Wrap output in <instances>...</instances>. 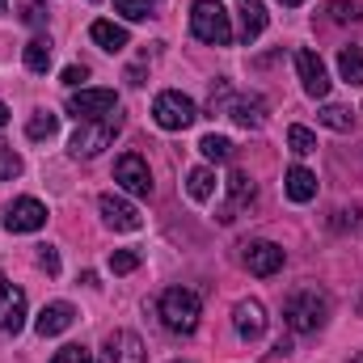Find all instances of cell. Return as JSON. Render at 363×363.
<instances>
[{"label":"cell","mask_w":363,"mask_h":363,"mask_svg":"<svg viewBox=\"0 0 363 363\" xmlns=\"http://www.w3.org/2000/svg\"><path fill=\"white\" fill-rule=\"evenodd\" d=\"M330 313H334V300H330V291H321V287H296L291 296H287V304H283V321H287V330L291 334H317L325 321H330Z\"/></svg>","instance_id":"6da1fadb"},{"label":"cell","mask_w":363,"mask_h":363,"mask_svg":"<svg viewBox=\"0 0 363 363\" xmlns=\"http://www.w3.org/2000/svg\"><path fill=\"white\" fill-rule=\"evenodd\" d=\"M157 317H161V325L169 334H194L199 330V317H203V300L190 287H169L157 300Z\"/></svg>","instance_id":"7a4b0ae2"},{"label":"cell","mask_w":363,"mask_h":363,"mask_svg":"<svg viewBox=\"0 0 363 363\" xmlns=\"http://www.w3.org/2000/svg\"><path fill=\"white\" fill-rule=\"evenodd\" d=\"M123 131V114L114 110V114H106V118H89V123H81L77 127V135H72V144H68V152L77 157V161H93L97 152H106L110 144H114V135Z\"/></svg>","instance_id":"3957f363"},{"label":"cell","mask_w":363,"mask_h":363,"mask_svg":"<svg viewBox=\"0 0 363 363\" xmlns=\"http://www.w3.org/2000/svg\"><path fill=\"white\" fill-rule=\"evenodd\" d=\"M190 34L207 47H228L233 43V21L220 0H194L190 9Z\"/></svg>","instance_id":"277c9868"},{"label":"cell","mask_w":363,"mask_h":363,"mask_svg":"<svg viewBox=\"0 0 363 363\" xmlns=\"http://www.w3.org/2000/svg\"><path fill=\"white\" fill-rule=\"evenodd\" d=\"M152 118H157V127L161 131H186L194 118H199V106L178 89H165L157 93V101H152Z\"/></svg>","instance_id":"5b68a950"},{"label":"cell","mask_w":363,"mask_h":363,"mask_svg":"<svg viewBox=\"0 0 363 363\" xmlns=\"http://www.w3.org/2000/svg\"><path fill=\"white\" fill-rule=\"evenodd\" d=\"M114 182H118L127 194H140V199L152 194V169H148V161H144L140 152H123V157L114 161Z\"/></svg>","instance_id":"8992f818"},{"label":"cell","mask_w":363,"mask_h":363,"mask_svg":"<svg viewBox=\"0 0 363 363\" xmlns=\"http://www.w3.org/2000/svg\"><path fill=\"white\" fill-rule=\"evenodd\" d=\"M118 110V93L114 89H77L68 97V114H77V123H89V118H106Z\"/></svg>","instance_id":"52a82bcc"},{"label":"cell","mask_w":363,"mask_h":363,"mask_svg":"<svg viewBox=\"0 0 363 363\" xmlns=\"http://www.w3.org/2000/svg\"><path fill=\"white\" fill-rule=\"evenodd\" d=\"M241 262H245V271H250V274L271 279V274L283 271L287 254H283V245H274V241H250V245H245V254H241Z\"/></svg>","instance_id":"ba28073f"},{"label":"cell","mask_w":363,"mask_h":363,"mask_svg":"<svg viewBox=\"0 0 363 363\" xmlns=\"http://www.w3.org/2000/svg\"><path fill=\"white\" fill-rule=\"evenodd\" d=\"M101 363H148V351H144L140 334L114 330V334H106V342H101Z\"/></svg>","instance_id":"9c48e42d"},{"label":"cell","mask_w":363,"mask_h":363,"mask_svg":"<svg viewBox=\"0 0 363 363\" xmlns=\"http://www.w3.org/2000/svg\"><path fill=\"white\" fill-rule=\"evenodd\" d=\"M97 211H101L106 228H114V233H135V228L144 224L140 207L127 203V199H118V194H101V199H97Z\"/></svg>","instance_id":"30bf717a"},{"label":"cell","mask_w":363,"mask_h":363,"mask_svg":"<svg viewBox=\"0 0 363 363\" xmlns=\"http://www.w3.org/2000/svg\"><path fill=\"white\" fill-rule=\"evenodd\" d=\"M47 224V207L38 199H13L4 207V228L9 233H38Z\"/></svg>","instance_id":"8fae6325"},{"label":"cell","mask_w":363,"mask_h":363,"mask_svg":"<svg viewBox=\"0 0 363 363\" xmlns=\"http://www.w3.org/2000/svg\"><path fill=\"white\" fill-rule=\"evenodd\" d=\"M0 330L4 334H21L26 330V291L13 287L9 279H0Z\"/></svg>","instance_id":"7c38bea8"},{"label":"cell","mask_w":363,"mask_h":363,"mask_svg":"<svg viewBox=\"0 0 363 363\" xmlns=\"http://www.w3.org/2000/svg\"><path fill=\"white\" fill-rule=\"evenodd\" d=\"M233 325H237V334H241L245 342H258V338L267 334V308H262V300H237Z\"/></svg>","instance_id":"4fadbf2b"},{"label":"cell","mask_w":363,"mask_h":363,"mask_svg":"<svg viewBox=\"0 0 363 363\" xmlns=\"http://www.w3.org/2000/svg\"><path fill=\"white\" fill-rule=\"evenodd\" d=\"M296 72H300V85H304L308 97H325L330 93V72H325L317 51H300L296 55Z\"/></svg>","instance_id":"5bb4252c"},{"label":"cell","mask_w":363,"mask_h":363,"mask_svg":"<svg viewBox=\"0 0 363 363\" xmlns=\"http://www.w3.org/2000/svg\"><path fill=\"white\" fill-rule=\"evenodd\" d=\"M224 114H228L237 127H245V131H258V127L267 123V101H262L258 93H250V97L241 93V97H233V101H228V110H224Z\"/></svg>","instance_id":"9a60e30c"},{"label":"cell","mask_w":363,"mask_h":363,"mask_svg":"<svg viewBox=\"0 0 363 363\" xmlns=\"http://www.w3.org/2000/svg\"><path fill=\"white\" fill-rule=\"evenodd\" d=\"M72 321H77V308H72L68 300H55V304H47V308L34 317V330H38V338H55V334H64Z\"/></svg>","instance_id":"2e32d148"},{"label":"cell","mask_w":363,"mask_h":363,"mask_svg":"<svg viewBox=\"0 0 363 363\" xmlns=\"http://www.w3.org/2000/svg\"><path fill=\"white\" fill-rule=\"evenodd\" d=\"M228 199H233V203L220 207V224H233V220H237L233 211L245 207V203H254V182H250L245 169H233V174H228Z\"/></svg>","instance_id":"e0dca14e"},{"label":"cell","mask_w":363,"mask_h":363,"mask_svg":"<svg viewBox=\"0 0 363 363\" xmlns=\"http://www.w3.org/2000/svg\"><path fill=\"white\" fill-rule=\"evenodd\" d=\"M237 13H241V43L250 47L267 30V4L262 0H237Z\"/></svg>","instance_id":"ac0fdd59"},{"label":"cell","mask_w":363,"mask_h":363,"mask_svg":"<svg viewBox=\"0 0 363 363\" xmlns=\"http://www.w3.org/2000/svg\"><path fill=\"white\" fill-rule=\"evenodd\" d=\"M283 190H287L291 203H308V199H317V174L304 169V165H291L287 178H283Z\"/></svg>","instance_id":"d6986e66"},{"label":"cell","mask_w":363,"mask_h":363,"mask_svg":"<svg viewBox=\"0 0 363 363\" xmlns=\"http://www.w3.org/2000/svg\"><path fill=\"white\" fill-rule=\"evenodd\" d=\"M89 38L101 47V51H110V55H114V51H123V47L131 43V38H127V30H123L118 21H106V17L89 26Z\"/></svg>","instance_id":"ffe728a7"},{"label":"cell","mask_w":363,"mask_h":363,"mask_svg":"<svg viewBox=\"0 0 363 363\" xmlns=\"http://www.w3.org/2000/svg\"><path fill=\"white\" fill-rule=\"evenodd\" d=\"M186 194H190L194 203H207V199L216 194V174H211L207 165L190 169V174H186Z\"/></svg>","instance_id":"44dd1931"},{"label":"cell","mask_w":363,"mask_h":363,"mask_svg":"<svg viewBox=\"0 0 363 363\" xmlns=\"http://www.w3.org/2000/svg\"><path fill=\"white\" fill-rule=\"evenodd\" d=\"M338 72H342V81L347 85H363V47H342L338 51Z\"/></svg>","instance_id":"7402d4cb"},{"label":"cell","mask_w":363,"mask_h":363,"mask_svg":"<svg viewBox=\"0 0 363 363\" xmlns=\"http://www.w3.org/2000/svg\"><path fill=\"white\" fill-rule=\"evenodd\" d=\"M21 60H26V68H30V72H47V68H51V38H43V34H38V38H30V43H26V51H21Z\"/></svg>","instance_id":"603a6c76"},{"label":"cell","mask_w":363,"mask_h":363,"mask_svg":"<svg viewBox=\"0 0 363 363\" xmlns=\"http://www.w3.org/2000/svg\"><path fill=\"white\" fill-rule=\"evenodd\" d=\"M55 131H60V114H51V110H34L30 123H26V135L30 140H51Z\"/></svg>","instance_id":"cb8c5ba5"},{"label":"cell","mask_w":363,"mask_h":363,"mask_svg":"<svg viewBox=\"0 0 363 363\" xmlns=\"http://www.w3.org/2000/svg\"><path fill=\"white\" fill-rule=\"evenodd\" d=\"M317 123L330 127V131H351V127H355V114H351L347 106H321V110H317Z\"/></svg>","instance_id":"d4e9b609"},{"label":"cell","mask_w":363,"mask_h":363,"mask_svg":"<svg viewBox=\"0 0 363 363\" xmlns=\"http://www.w3.org/2000/svg\"><path fill=\"white\" fill-rule=\"evenodd\" d=\"M199 152H203L207 161H216V165L233 161V144H228L224 135H203V140H199Z\"/></svg>","instance_id":"484cf974"},{"label":"cell","mask_w":363,"mask_h":363,"mask_svg":"<svg viewBox=\"0 0 363 363\" xmlns=\"http://www.w3.org/2000/svg\"><path fill=\"white\" fill-rule=\"evenodd\" d=\"M287 144H291V152H296V157L317 152V135H313L308 127H300V123H291V127H287Z\"/></svg>","instance_id":"4316f807"},{"label":"cell","mask_w":363,"mask_h":363,"mask_svg":"<svg viewBox=\"0 0 363 363\" xmlns=\"http://www.w3.org/2000/svg\"><path fill=\"white\" fill-rule=\"evenodd\" d=\"M325 13H330V21H338V26H342V21H359L363 4H359V0H330V4H325Z\"/></svg>","instance_id":"83f0119b"},{"label":"cell","mask_w":363,"mask_h":363,"mask_svg":"<svg viewBox=\"0 0 363 363\" xmlns=\"http://www.w3.org/2000/svg\"><path fill=\"white\" fill-rule=\"evenodd\" d=\"M114 13H123L127 21H144L152 13V0H114Z\"/></svg>","instance_id":"f1b7e54d"},{"label":"cell","mask_w":363,"mask_h":363,"mask_svg":"<svg viewBox=\"0 0 363 363\" xmlns=\"http://www.w3.org/2000/svg\"><path fill=\"white\" fill-rule=\"evenodd\" d=\"M17 174H21V157L9 144H0V182H13Z\"/></svg>","instance_id":"f546056e"},{"label":"cell","mask_w":363,"mask_h":363,"mask_svg":"<svg viewBox=\"0 0 363 363\" xmlns=\"http://www.w3.org/2000/svg\"><path fill=\"white\" fill-rule=\"evenodd\" d=\"M135 267H140V254L135 250H114L110 254V271L114 274H131Z\"/></svg>","instance_id":"4dcf8cb0"},{"label":"cell","mask_w":363,"mask_h":363,"mask_svg":"<svg viewBox=\"0 0 363 363\" xmlns=\"http://www.w3.org/2000/svg\"><path fill=\"white\" fill-rule=\"evenodd\" d=\"M51 363H93V355L85 351V347H64V351L51 355Z\"/></svg>","instance_id":"1f68e13d"},{"label":"cell","mask_w":363,"mask_h":363,"mask_svg":"<svg viewBox=\"0 0 363 363\" xmlns=\"http://www.w3.org/2000/svg\"><path fill=\"white\" fill-rule=\"evenodd\" d=\"M85 81H89V68H85V64H68V68H64V85H68V89H77V85H85Z\"/></svg>","instance_id":"d6a6232c"},{"label":"cell","mask_w":363,"mask_h":363,"mask_svg":"<svg viewBox=\"0 0 363 363\" xmlns=\"http://www.w3.org/2000/svg\"><path fill=\"white\" fill-rule=\"evenodd\" d=\"M38 267L47 274H60V254H55L51 245H38Z\"/></svg>","instance_id":"836d02e7"},{"label":"cell","mask_w":363,"mask_h":363,"mask_svg":"<svg viewBox=\"0 0 363 363\" xmlns=\"http://www.w3.org/2000/svg\"><path fill=\"white\" fill-rule=\"evenodd\" d=\"M4 123H9V106L0 101V127H4Z\"/></svg>","instance_id":"e575fe53"},{"label":"cell","mask_w":363,"mask_h":363,"mask_svg":"<svg viewBox=\"0 0 363 363\" xmlns=\"http://www.w3.org/2000/svg\"><path fill=\"white\" fill-rule=\"evenodd\" d=\"M279 4H287V9H296V4H304V0H279Z\"/></svg>","instance_id":"d590c367"},{"label":"cell","mask_w":363,"mask_h":363,"mask_svg":"<svg viewBox=\"0 0 363 363\" xmlns=\"http://www.w3.org/2000/svg\"><path fill=\"white\" fill-rule=\"evenodd\" d=\"M351 363H363V355H355V359H351Z\"/></svg>","instance_id":"8d00e7d4"},{"label":"cell","mask_w":363,"mask_h":363,"mask_svg":"<svg viewBox=\"0 0 363 363\" xmlns=\"http://www.w3.org/2000/svg\"><path fill=\"white\" fill-rule=\"evenodd\" d=\"M4 4H9V0H0V13H4Z\"/></svg>","instance_id":"74e56055"}]
</instances>
